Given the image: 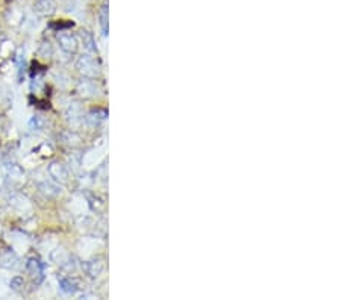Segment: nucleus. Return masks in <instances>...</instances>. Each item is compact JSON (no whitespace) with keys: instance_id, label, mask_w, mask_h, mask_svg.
<instances>
[{"instance_id":"f257e3e1","label":"nucleus","mask_w":341,"mask_h":300,"mask_svg":"<svg viewBox=\"0 0 341 300\" xmlns=\"http://www.w3.org/2000/svg\"><path fill=\"white\" fill-rule=\"evenodd\" d=\"M50 174H52L55 179H61L62 182H66L67 178H68L67 170L64 168V166L58 164V162H55V164L50 166Z\"/></svg>"},{"instance_id":"f03ea898","label":"nucleus","mask_w":341,"mask_h":300,"mask_svg":"<svg viewBox=\"0 0 341 300\" xmlns=\"http://www.w3.org/2000/svg\"><path fill=\"white\" fill-rule=\"evenodd\" d=\"M59 43H61V47L66 50V52H74L76 50V41H74V38L71 35H61L59 36Z\"/></svg>"},{"instance_id":"7ed1b4c3","label":"nucleus","mask_w":341,"mask_h":300,"mask_svg":"<svg viewBox=\"0 0 341 300\" xmlns=\"http://www.w3.org/2000/svg\"><path fill=\"white\" fill-rule=\"evenodd\" d=\"M28 270L32 273V276H43V264L40 261L31 259L28 262Z\"/></svg>"},{"instance_id":"20e7f679","label":"nucleus","mask_w":341,"mask_h":300,"mask_svg":"<svg viewBox=\"0 0 341 300\" xmlns=\"http://www.w3.org/2000/svg\"><path fill=\"white\" fill-rule=\"evenodd\" d=\"M61 288H62V291H66V293H73L76 288H74V285L70 282V281H61Z\"/></svg>"}]
</instances>
